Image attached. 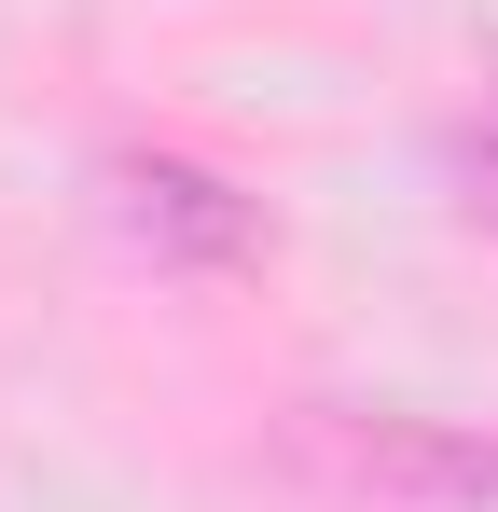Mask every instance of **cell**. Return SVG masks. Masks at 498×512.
Masks as SVG:
<instances>
[{"label": "cell", "instance_id": "cell-1", "mask_svg": "<svg viewBox=\"0 0 498 512\" xmlns=\"http://www.w3.org/2000/svg\"><path fill=\"white\" fill-rule=\"evenodd\" d=\"M291 457L360 512H498V416H415V402H305Z\"/></svg>", "mask_w": 498, "mask_h": 512}, {"label": "cell", "instance_id": "cell-2", "mask_svg": "<svg viewBox=\"0 0 498 512\" xmlns=\"http://www.w3.org/2000/svg\"><path fill=\"white\" fill-rule=\"evenodd\" d=\"M97 208H111V236L166 277H222V263L263 250V208H249L222 167H194V153H111L97 167Z\"/></svg>", "mask_w": 498, "mask_h": 512}, {"label": "cell", "instance_id": "cell-3", "mask_svg": "<svg viewBox=\"0 0 498 512\" xmlns=\"http://www.w3.org/2000/svg\"><path fill=\"white\" fill-rule=\"evenodd\" d=\"M443 180H457V222L498 236V125H457V139H443Z\"/></svg>", "mask_w": 498, "mask_h": 512}]
</instances>
